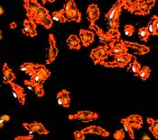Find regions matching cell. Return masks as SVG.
<instances>
[{"instance_id":"obj_21","label":"cell","mask_w":158,"mask_h":140,"mask_svg":"<svg viewBox=\"0 0 158 140\" xmlns=\"http://www.w3.org/2000/svg\"><path fill=\"white\" fill-rule=\"evenodd\" d=\"M33 74H37L39 76H41L42 77H44L45 80L48 79V77L51 75V72L49 69L44 66V65H41V64H35V68Z\"/></svg>"},{"instance_id":"obj_19","label":"cell","mask_w":158,"mask_h":140,"mask_svg":"<svg viewBox=\"0 0 158 140\" xmlns=\"http://www.w3.org/2000/svg\"><path fill=\"white\" fill-rule=\"evenodd\" d=\"M121 8H123V0H118V1L113 5V6L109 10V12L105 14V19H106L107 21L112 19V18L114 17V15L118 12L119 9H121Z\"/></svg>"},{"instance_id":"obj_42","label":"cell","mask_w":158,"mask_h":140,"mask_svg":"<svg viewBox=\"0 0 158 140\" xmlns=\"http://www.w3.org/2000/svg\"><path fill=\"white\" fill-rule=\"evenodd\" d=\"M24 84L28 87V89L30 90H35V84L31 80H24Z\"/></svg>"},{"instance_id":"obj_35","label":"cell","mask_w":158,"mask_h":140,"mask_svg":"<svg viewBox=\"0 0 158 140\" xmlns=\"http://www.w3.org/2000/svg\"><path fill=\"white\" fill-rule=\"evenodd\" d=\"M114 139L122 140L125 138V129H118L113 135Z\"/></svg>"},{"instance_id":"obj_44","label":"cell","mask_w":158,"mask_h":140,"mask_svg":"<svg viewBox=\"0 0 158 140\" xmlns=\"http://www.w3.org/2000/svg\"><path fill=\"white\" fill-rule=\"evenodd\" d=\"M54 1H56V0H42V3H43V5H44V4H46V2L53 3Z\"/></svg>"},{"instance_id":"obj_4","label":"cell","mask_w":158,"mask_h":140,"mask_svg":"<svg viewBox=\"0 0 158 140\" xmlns=\"http://www.w3.org/2000/svg\"><path fill=\"white\" fill-rule=\"evenodd\" d=\"M109 49H110V44H105L104 46L97 47L90 51L89 57L93 60L95 65L100 64L101 62L105 61L108 58Z\"/></svg>"},{"instance_id":"obj_31","label":"cell","mask_w":158,"mask_h":140,"mask_svg":"<svg viewBox=\"0 0 158 140\" xmlns=\"http://www.w3.org/2000/svg\"><path fill=\"white\" fill-rule=\"evenodd\" d=\"M49 11L45 8V7H44L43 6H40V8L38 9V11L36 12V14H35V18H34V21L37 23V22L41 19V18H43L44 16H45L46 14H48Z\"/></svg>"},{"instance_id":"obj_45","label":"cell","mask_w":158,"mask_h":140,"mask_svg":"<svg viewBox=\"0 0 158 140\" xmlns=\"http://www.w3.org/2000/svg\"><path fill=\"white\" fill-rule=\"evenodd\" d=\"M15 28H16V23H10V29H15Z\"/></svg>"},{"instance_id":"obj_36","label":"cell","mask_w":158,"mask_h":140,"mask_svg":"<svg viewBox=\"0 0 158 140\" xmlns=\"http://www.w3.org/2000/svg\"><path fill=\"white\" fill-rule=\"evenodd\" d=\"M85 133L82 130H75L74 131V138L77 140H84L85 139Z\"/></svg>"},{"instance_id":"obj_37","label":"cell","mask_w":158,"mask_h":140,"mask_svg":"<svg viewBox=\"0 0 158 140\" xmlns=\"http://www.w3.org/2000/svg\"><path fill=\"white\" fill-rule=\"evenodd\" d=\"M147 28H148V31H149L150 34L153 35V36H157L156 32V28L154 26V23H153V22L151 20H150V22L147 24Z\"/></svg>"},{"instance_id":"obj_40","label":"cell","mask_w":158,"mask_h":140,"mask_svg":"<svg viewBox=\"0 0 158 140\" xmlns=\"http://www.w3.org/2000/svg\"><path fill=\"white\" fill-rule=\"evenodd\" d=\"M34 138V136L32 134L28 135V136H19L15 138V140H31Z\"/></svg>"},{"instance_id":"obj_13","label":"cell","mask_w":158,"mask_h":140,"mask_svg":"<svg viewBox=\"0 0 158 140\" xmlns=\"http://www.w3.org/2000/svg\"><path fill=\"white\" fill-rule=\"evenodd\" d=\"M56 100L58 104L61 105L64 108H69L71 104V96L70 92L66 89H63L60 91L56 95Z\"/></svg>"},{"instance_id":"obj_43","label":"cell","mask_w":158,"mask_h":140,"mask_svg":"<svg viewBox=\"0 0 158 140\" xmlns=\"http://www.w3.org/2000/svg\"><path fill=\"white\" fill-rule=\"evenodd\" d=\"M23 127H24L26 130H28L29 131V133L30 134H32L33 133V129H32V126H31V124H29V123H23Z\"/></svg>"},{"instance_id":"obj_8","label":"cell","mask_w":158,"mask_h":140,"mask_svg":"<svg viewBox=\"0 0 158 140\" xmlns=\"http://www.w3.org/2000/svg\"><path fill=\"white\" fill-rule=\"evenodd\" d=\"M42 5H40V3L38 2V0H24V7L26 12V17L35 22L34 18L35 15L38 11V9L40 8Z\"/></svg>"},{"instance_id":"obj_27","label":"cell","mask_w":158,"mask_h":140,"mask_svg":"<svg viewBox=\"0 0 158 140\" xmlns=\"http://www.w3.org/2000/svg\"><path fill=\"white\" fill-rule=\"evenodd\" d=\"M52 16L53 20H54V21H56V22H58V23H66V22H68V21H67V19L65 18L63 9H61V10H60V11L53 12V13H52Z\"/></svg>"},{"instance_id":"obj_11","label":"cell","mask_w":158,"mask_h":140,"mask_svg":"<svg viewBox=\"0 0 158 140\" xmlns=\"http://www.w3.org/2000/svg\"><path fill=\"white\" fill-rule=\"evenodd\" d=\"M12 89V93L14 94V96L18 100V102L22 105L24 104L25 103V93H24V90L23 87H21L20 85L16 84L14 81H8L6 82Z\"/></svg>"},{"instance_id":"obj_6","label":"cell","mask_w":158,"mask_h":140,"mask_svg":"<svg viewBox=\"0 0 158 140\" xmlns=\"http://www.w3.org/2000/svg\"><path fill=\"white\" fill-rule=\"evenodd\" d=\"M98 118V114L97 112H93L90 111H80L75 114H71L69 115V119L73 120V119H78L82 122H90L93 120H96Z\"/></svg>"},{"instance_id":"obj_12","label":"cell","mask_w":158,"mask_h":140,"mask_svg":"<svg viewBox=\"0 0 158 140\" xmlns=\"http://www.w3.org/2000/svg\"><path fill=\"white\" fill-rule=\"evenodd\" d=\"M23 33L24 35L30 36V37H35L37 35L36 33V25L35 22H33L29 20L28 18L24 19V23H23Z\"/></svg>"},{"instance_id":"obj_2","label":"cell","mask_w":158,"mask_h":140,"mask_svg":"<svg viewBox=\"0 0 158 140\" xmlns=\"http://www.w3.org/2000/svg\"><path fill=\"white\" fill-rule=\"evenodd\" d=\"M133 58H134V57L131 54L127 52L124 54L114 56V61H110V62L103 61L100 63V65H102L106 68H124L127 65H129V63H131Z\"/></svg>"},{"instance_id":"obj_23","label":"cell","mask_w":158,"mask_h":140,"mask_svg":"<svg viewBox=\"0 0 158 140\" xmlns=\"http://www.w3.org/2000/svg\"><path fill=\"white\" fill-rule=\"evenodd\" d=\"M2 71H3L4 77H5V79L6 80V82L15 81V75L14 74V72L12 71V69L8 67V65H7L6 63L4 64Z\"/></svg>"},{"instance_id":"obj_33","label":"cell","mask_w":158,"mask_h":140,"mask_svg":"<svg viewBox=\"0 0 158 140\" xmlns=\"http://www.w3.org/2000/svg\"><path fill=\"white\" fill-rule=\"evenodd\" d=\"M140 1H143V0H123V8L127 10L128 8L132 7L133 6L136 5Z\"/></svg>"},{"instance_id":"obj_34","label":"cell","mask_w":158,"mask_h":140,"mask_svg":"<svg viewBox=\"0 0 158 140\" xmlns=\"http://www.w3.org/2000/svg\"><path fill=\"white\" fill-rule=\"evenodd\" d=\"M124 33H125L126 36H128V37L132 36L135 33V27L131 24H127L124 27Z\"/></svg>"},{"instance_id":"obj_41","label":"cell","mask_w":158,"mask_h":140,"mask_svg":"<svg viewBox=\"0 0 158 140\" xmlns=\"http://www.w3.org/2000/svg\"><path fill=\"white\" fill-rule=\"evenodd\" d=\"M151 21H152L153 23H154V26H155V28H156V34H157L158 36V16H156V15H154V16L152 17Z\"/></svg>"},{"instance_id":"obj_30","label":"cell","mask_w":158,"mask_h":140,"mask_svg":"<svg viewBox=\"0 0 158 140\" xmlns=\"http://www.w3.org/2000/svg\"><path fill=\"white\" fill-rule=\"evenodd\" d=\"M30 80L34 83L35 88V86H43L44 83L46 81L44 77H42L41 76H39L37 74H33L31 76V79Z\"/></svg>"},{"instance_id":"obj_32","label":"cell","mask_w":158,"mask_h":140,"mask_svg":"<svg viewBox=\"0 0 158 140\" xmlns=\"http://www.w3.org/2000/svg\"><path fill=\"white\" fill-rule=\"evenodd\" d=\"M150 73H151V69H150V68L149 67H143L141 70H140V73H139V77L142 79V80H146L148 77H149V76H150Z\"/></svg>"},{"instance_id":"obj_7","label":"cell","mask_w":158,"mask_h":140,"mask_svg":"<svg viewBox=\"0 0 158 140\" xmlns=\"http://www.w3.org/2000/svg\"><path fill=\"white\" fill-rule=\"evenodd\" d=\"M89 29L96 33V34L98 35V39L100 41V42H102V43L111 44V43L116 42V41H118L120 40V39L118 40V39H114V38L110 37V35L108 34V33H104L102 31V29H100L95 23H91L89 24Z\"/></svg>"},{"instance_id":"obj_25","label":"cell","mask_w":158,"mask_h":140,"mask_svg":"<svg viewBox=\"0 0 158 140\" xmlns=\"http://www.w3.org/2000/svg\"><path fill=\"white\" fill-rule=\"evenodd\" d=\"M141 68H142L141 65L137 62L136 58H134L133 63H129V66H128V68H127V71H132L135 76H138Z\"/></svg>"},{"instance_id":"obj_28","label":"cell","mask_w":158,"mask_h":140,"mask_svg":"<svg viewBox=\"0 0 158 140\" xmlns=\"http://www.w3.org/2000/svg\"><path fill=\"white\" fill-rule=\"evenodd\" d=\"M120 122H121L122 125H123V128H124V129H125V131L128 133V135H129L130 138H131V139H134L135 134H134V130H133L134 128L130 126V124H129V123H128L125 119H122L121 120H120Z\"/></svg>"},{"instance_id":"obj_10","label":"cell","mask_w":158,"mask_h":140,"mask_svg":"<svg viewBox=\"0 0 158 140\" xmlns=\"http://www.w3.org/2000/svg\"><path fill=\"white\" fill-rule=\"evenodd\" d=\"M128 52V47L125 43L123 40H119L116 42H113L110 44V49H109V56H116L120 55Z\"/></svg>"},{"instance_id":"obj_17","label":"cell","mask_w":158,"mask_h":140,"mask_svg":"<svg viewBox=\"0 0 158 140\" xmlns=\"http://www.w3.org/2000/svg\"><path fill=\"white\" fill-rule=\"evenodd\" d=\"M124 41L128 48H131L135 50H136V54H138V55H145V54L149 53V51H150L149 47L142 45V44H138L136 42H131V41Z\"/></svg>"},{"instance_id":"obj_48","label":"cell","mask_w":158,"mask_h":140,"mask_svg":"<svg viewBox=\"0 0 158 140\" xmlns=\"http://www.w3.org/2000/svg\"><path fill=\"white\" fill-rule=\"evenodd\" d=\"M0 40H1V41L3 40V33H2V31L0 32Z\"/></svg>"},{"instance_id":"obj_29","label":"cell","mask_w":158,"mask_h":140,"mask_svg":"<svg viewBox=\"0 0 158 140\" xmlns=\"http://www.w3.org/2000/svg\"><path fill=\"white\" fill-rule=\"evenodd\" d=\"M150 33L148 31V28L147 26L146 27H142L138 30V37L140 38L141 41H148V39H149V36H150Z\"/></svg>"},{"instance_id":"obj_38","label":"cell","mask_w":158,"mask_h":140,"mask_svg":"<svg viewBox=\"0 0 158 140\" xmlns=\"http://www.w3.org/2000/svg\"><path fill=\"white\" fill-rule=\"evenodd\" d=\"M35 93L36 94L38 97H44V88L43 86H35Z\"/></svg>"},{"instance_id":"obj_20","label":"cell","mask_w":158,"mask_h":140,"mask_svg":"<svg viewBox=\"0 0 158 140\" xmlns=\"http://www.w3.org/2000/svg\"><path fill=\"white\" fill-rule=\"evenodd\" d=\"M81 38L79 39L76 35L72 34L69 36V38L67 39V45L69 46V48L71 49H77V50H79L80 49H81Z\"/></svg>"},{"instance_id":"obj_24","label":"cell","mask_w":158,"mask_h":140,"mask_svg":"<svg viewBox=\"0 0 158 140\" xmlns=\"http://www.w3.org/2000/svg\"><path fill=\"white\" fill-rule=\"evenodd\" d=\"M31 126H32L33 132H36L39 135H48L49 134L48 130L40 122L35 121V122L31 123Z\"/></svg>"},{"instance_id":"obj_47","label":"cell","mask_w":158,"mask_h":140,"mask_svg":"<svg viewBox=\"0 0 158 140\" xmlns=\"http://www.w3.org/2000/svg\"><path fill=\"white\" fill-rule=\"evenodd\" d=\"M142 139H150V138L147 137V136H144V137L142 138Z\"/></svg>"},{"instance_id":"obj_39","label":"cell","mask_w":158,"mask_h":140,"mask_svg":"<svg viewBox=\"0 0 158 140\" xmlns=\"http://www.w3.org/2000/svg\"><path fill=\"white\" fill-rule=\"evenodd\" d=\"M10 120V117L8 116V115H2V116L0 117V128H2L4 127V125H5V123L6 122H7V121H9Z\"/></svg>"},{"instance_id":"obj_16","label":"cell","mask_w":158,"mask_h":140,"mask_svg":"<svg viewBox=\"0 0 158 140\" xmlns=\"http://www.w3.org/2000/svg\"><path fill=\"white\" fill-rule=\"evenodd\" d=\"M82 131L85 134H94V135H98L104 138H107L110 136V132L107 131L106 129H104L103 128L98 127V126H89L87 128H83Z\"/></svg>"},{"instance_id":"obj_15","label":"cell","mask_w":158,"mask_h":140,"mask_svg":"<svg viewBox=\"0 0 158 140\" xmlns=\"http://www.w3.org/2000/svg\"><path fill=\"white\" fill-rule=\"evenodd\" d=\"M87 17H88V20L91 23H95L98 19L99 18L100 16V11H99V8L98 7L97 5L95 4H91L88 6L87 8Z\"/></svg>"},{"instance_id":"obj_5","label":"cell","mask_w":158,"mask_h":140,"mask_svg":"<svg viewBox=\"0 0 158 140\" xmlns=\"http://www.w3.org/2000/svg\"><path fill=\"white\" fill-rule=\"evenodd\" d=\"M122 9H119L118 12L114 15V17L112 19H110L108 21V24H109V32L108 34L110 35V37L114 38V39H121L120 37V33L118 31V27H119V17L121 15Z\"/></svg>"},{"instance_id":"obj_3","label":"cell","mask_w":158,"mask_h":140,"mask_svg":"<svg viewBox=\"0 0 158 140\" xmlns=\"http://www.w3.org/2000/svg\"><path fill=\"white\" fill-rule=\"evenodd\" d=\"M155 4L156 0H143L138 2L132 7L128 8L127 11L136 15H147L148 14H150Z\"/></svg>"},{"instance_id":"obj_26","label":"cell","mask_w":158,"mask_h":140,"mask_svg":"<svg viewBox=\"0 0 158 140\" xmlns=\"http://www.w3.org/2000/svg\"><path fill=\"white\" fill-rule=\"evenodd\" d=\"M35 64L28 63V62L22 64L21 67H20V70H21L22 72L25 73L26 75L30 76L33 75V73H34V71H35Z\"/></svg>"},{"instance_id":"obj_22","label":"cell","mask_w":158,"mask_h":140,"mask_svg":"<svg viewBox=\"0 0 158 140\" xmlns=\"http://www.w3.org/2000/svg\"><path fill=\"white\" fill-rule=\"evenodd\" d=\"M147 123L149 124V130L153 136L158 139V119H154L152 118H147Z\"/></svg>"},{"instance_id":"obj_46","label":"cell","mask_w":158,"mask_h":140,"mask_svg":"<svg viewBox=\"0 0 158 140\" xmlns=\"http://www.w3.org/2000/svg\"><path fill=\"white\" fill-rule=\"evenodd\" d=\"M0 14H1V15L4 14V8H3V6L0 7Z\"/></svg>"},{"instance_id":"obj_18","label":"cell","mask_w":158,"mask_h":140,"mask_svg":"<svg viewBox=\"0 0 158 140\" xmlns=\"http://www.w3.org/2000/svg\"><path fill=\"white\" fill-rule=\"evenodd\" d=\"M125 119L130 124V126L132 128H135V129H140L143 126V119L139 115L133 114V115L128 116L127 118H125Z\"/></svg>"},{"instance_id":"obj_14","label":"cell","mask_w":158,"mask_h":140,"mask_svg":"<svg viewBox=\"0 0 158 140\" xmlns=\"http://www.w3.org/2000/svg\"><path fill=\"white\" fill-rule=\"evenodd\" d=\"M94 37H95V34H94L93 31L91 32V31L85 30V29L80 30V38L81 40L82 45L84 47H89L91 43H93Z\"/></svg>"},{"instance_id":"obj_1","label":"cell","mask_w":158,"mask_h":140,"mask_svg":"<svg viewBox=\"0 0 158 140\" xmlns=\"http://www.w3.org/2000/svg\"><path fill=\"white\" fill-rule=\"evenodd\" d=\"M62 9L68 22H81V13L78 9L74 0H67Z\"/></svg>"},{"instance_id":"obj_9","label":"cell","mask_w":158,"mask_h":140,"mask_svg":"<svg viewBox=\"0 0 158 140\" xmlns=\"http://www.w3.org/2000/svg\"><path fill=\"white\" fill-rule=\"evenodd\" d=\"M49 41V51L47 59H46V64L52 63L58 56V49L56 47V39L52 33H50L48 37Z\"/></svg>"}]
</instances>
